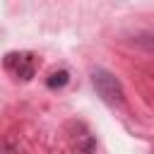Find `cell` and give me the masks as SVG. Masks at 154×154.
<instances>
[{
  "label": "cell",
  "instance_id": "1",
  "mask_svg": "<svg viewBox=\"0 0 154 154\" xmlns=\"http://www.w3.org/2000/svg\"><path fill=\"white\" fill-rule=\"evenodd\" d=\"M91 84H94L96 94H99L106 103L118 106V108L125 106V91H123V84H120V79H118L113 72H108V70H103V67L91 70Z\"/></svg>",
  "mask_w": 154,
  "mask_h": 154
},
{
  "label": "cell",
  "instance_id": "3",
  "mask_svg": "<svg viewBox=\"0 0 154 154\" xmlns=\"http://www.w3.org/2000/svg\"><path fill=\"white\" fill-rule=\"evenodd\" d=\"M67 79H70V75H67L65 70H58V72H53V75L48 77V82H46V84H48L51 89H60V87H65V84H67Z\"/></svg>",
  "mask_w": 154,
  "mask_h": 154
},
{
  "label": "cell",
  "instance_id": "2",
  "mask_svg": "<svg viewBox=\"0 0 154 154\" xmlns=\"http://www.w3.org/2000/svg\"><path fill=\"white\" fill-rule=\"evenodd\" d=\"M5 67L17 79L26 82V79H31L36 75V55L26 53V51H22V53H7L5 55Z\"/></svg>",
  "mask_w": 154,
  "mask_h": 154
}]
</instances>
